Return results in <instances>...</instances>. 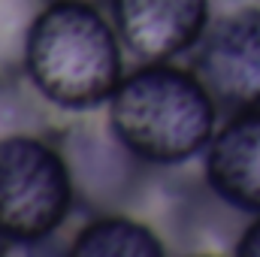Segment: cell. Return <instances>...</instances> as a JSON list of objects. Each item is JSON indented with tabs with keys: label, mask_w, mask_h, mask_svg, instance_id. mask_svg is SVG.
I'll use <instances>...</instances> for the list:
<instances>
[{
	"label": "cell",
	"mask_w": 260,
	"mask_h": 257,
	"mask_svg": "<svg viewBox=\"0 0 260 257\" xmlns=\"http://www.w3.org/2000/svg\"><path fill=\"white\" fill-rule=\"evenodd\" d=\"M124 55L112 15L100 3L46 0L27 30L21 73L58 112L94 115L124 79Z\"/></svg>",
	"instance_id": "1"
},
{
	"label": "cell",
	"mask_w": 260,
	"mask_h": 257,
	"mask_svg": "<svg viewBox=\"0 0 260 257\" xmlns=\"http://www.w3.org/2000/svg\"><path fill=\"white\" fill-rule=\"evenodd\" d=\"M221 118L194 67L176 61L136 64L106 103L115 136L154 170H176L203 157Z\"/></svg>",
	"instance_id": "2"
},
{
	"label": "cell",
	"mask_w": 260,
	"mask_h": 257,
	"mask_svg": "<svg viewBox=\"0 0 260 257\" xmlns=\"http://www.w3.org/2000/svg\"><path fill=\"white\" fill-rule=\"evenodd\" d=\"M76 209V185L52 133H9L0 139L3 242L58 239Z\"/></svg>",
	"instance_id": "3"
},
{
	"label": "cell",
	"mask_w": 260,
	"mask_h": 257,
	"mask_svg": "<svg viewBox=\"0 0 260 257\" xmlns=\"http://www.w3.org/2000/svg\"><path fill=\"white\" fill-rule=\"evenodd\" d=\"M61 145L76 185V200L85 215L118 212L136 203L151 185L154 167L136 157L115 136L109 121L76 118L52 133Z\"/></svg>",
	"instance_id": "4"
},
{
	"label": "cell",
	"mask_w": 260,
	"mask_h": 257,
	"mask_svg": "<svg viewBox=\"0 0 260 257\" xmlns=\"http://www.w3.org/2000/svg\"><path fill=\"white\" fill-rule=\"evenodd\" d=\"M188 64L224 118L260 115V3H242L215 15Z\"/></svg>",
	"instance_id": "5"
},
{
	"label": "cell",
	"mask_w": 260,
	"mask_h": 257,
	"mask_svg": "<svg viewBox=\"0 0 260 257\" xmlns=\"http://www.w3.org/2000/svg\"><path fill=\"white\" fill-rule=\"evenodd\" d=\"M106 6L136 64L191 55L212 24V0H109Z\"/></svg>",
	"instance_id": "6"
},
{
	"label": "cell",
	"mask_w": 260,
	"mask_h": 257,
	"mask_svg": "<svg viewBox=\"0 0 260 257\" xmlns=\"http://www.w3.org/2000/svg\"><path fill=\"white\" fill-rule=\"evenodd\" d=\"M203 185L239 215H260V115H233L203 151Z\"/></svg>",
	"instance_id": "7"
},
{
	"label": "cell",
	"mask_w": 260,
	"mask_h": 257,
	"mask_svg": "<svg viewBox=\"0 0 260 257\" xmlns=\"http://www.w3.org/2000/svg\"><path fill=\"white\" fill-rule=\"evenodd\" d=\"M73 257H164L167 239L130 212H94L67 239Z\"/></svg>",
	"instance_id": "8"
},
{
	"label": "cell",
	"mask_w": 260,
	"mask_h": 257,
	"mask_svg": "<svg viewBox=\"0 0 260 257\" xmlns=\"http://www.w3.org/2000/svg\"><path fill=\"white\" fill-rule=\"evenodd\" d=\"M49 106L24 73H0V139L9 133H55L61 124L52 121Z\"/></svg>",
	"instance_id": "9"
},
{
	"label": "cell",
	"mask_w": 260,
	"mask_h": 257,
	"mask_svg": "<svg viewBox=\"0 0 260 257\" xmlns=\"http://www.w3.org/2000/svg\"><path fill=\"white\" fill-rule=\"evenodd\" d=\"M46 0H0V73H21L27 30Z\"/></svg>",
	"instance_id": "10"
},
{
	"label": "cell",
	"mask_w": 260,
	"mask_h": 257,
	"mask_svg": "<svg viewBox=\"0 0 260 257\" xmlns=\"http://www.w3.org/2000/svg\"><path fill=\"white\" fill-rule=\"evenodd\" d=\"M233 254L236 257H260V215H251L233 242Z\"/></svg>",
	"instance_id": "11"
},
{
	"label": "cell",
	"mask_w": 260,
	"mask_h": 257,
	"mask_svg": "<svg viewBox=\"0 0 260 257\" xmlns=\"http://www.w3.org/2000/svg\"><path fill=\"white\" fill-rule=\"evenodd\" d=\"M85 3H100V6H103V3H109V0H85Z\"/></svg>",
	"instance_id": "12"
},
{
	"label": "cell",
	"mask_w": 260,
	"mask_h": 257,
	"mask_svg": "<svg viewBox=\"0 0 260 257\" xmlns=\"http://www.w3.org/2000/svg\"><path fill=\"white\" fill-rule=\"evenodd\" d=\"M0 254H3V236H0Z\"/></svg>",
	"instance_id": "13"
}]
</instances>
